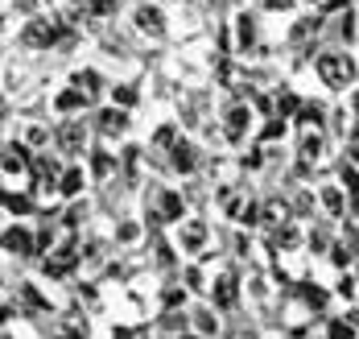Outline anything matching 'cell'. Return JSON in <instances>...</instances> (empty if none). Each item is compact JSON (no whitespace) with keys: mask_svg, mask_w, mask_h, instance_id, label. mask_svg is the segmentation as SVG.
<instances>
[{"mask_svg":"<svg viewBox=\"0 0 359 339\" xmlns=\"http://www.w3.org/2000/svg\"><path fill=\"white\" fill-rule=\"evenodd\" d=\"M219 128V141L227 145L231 153H244L248 149V141H256V133H260V116L252 108L248 100H231L215 120Z\"/></svg>","mask_w":359,"mask_h":339,"instance_id":"cell-1","label":"cell"},{"mask_svg":"<svg viewBox=\"0 0 359 339\" xmlns=\"http://www.w3.org/2000/svg\"><path fill=\"white\" fill-rule=\"evenodd\" d=\"M314 75L330 95H347L359 83V62L351 50H318L314 58Z\"/></svg>","mask_w":359,"mask_h":339,"instance_id":"cell-2","label":"cell"},{"mask_svg":"<svg viewBox=\"0 0 359 339\" xmlns=\"http://www.w3.org/2000/svg\"><path fill=\"white\" fill-rule=\"evenodd\" d=\"M67 29H71V25H67L58 13H34V17L21 21V29H17V46H21V50H34V54H50V50L62 46Z\"/></svg>","mask_w":359,"mask_h":339,"instance_id":"cell-3","label":"cell"},{"mask_svg":"<svg viewBox=\"0 0 359 339\" xmlns=\"http://www.w3.org/2000/svg\"><path fill=\"white\" fill-rule=\"evenodd\" d=\"M124 21H128V29L141 41H153L157 46V41L170 38V13L157 0H133L128 13H124Z\"/></svg>","mask_w":359,"mask_h":339,"instance_id":"cell-4","label":"cell"},{"mask_svg":"<svg viewBox=\"0 0 359 339\" xmlns=\"http://www.w3.org/2000/svg\"><path fill=\"white\" fill-rule=\"evenodd\" d=\"M91 137H95L91 116H74V120H58L54 124V149L62 153L67 161H87V153L95 149Z\"/></svg>","mask_w":359,"mask_h":339,"instance_id":"cell-5","label":"cell"},{"mask_svg":"<svg viewBox=\"0 0 359 339\" xmlns=\"http://www.w3.org/2000/svg\"><path fill=\"white\" fill-rule=\"evenodd\" d=\"M46 112L54 120H74V116H91V95L74 83H58L50 95H46Z\"/></svg>","mask_w":359,"mask_h":339,"instance_id":"cell-6","label":"cell"},{"mask_svg":"<svg viewBox=\"0 0 359 339\" xmlns=\"http://www.w3.org/2000/svg\"><path fill=\"white\" fill-rule=\"evenodd\" d=\"M174 244H178L182 257H190V261H203L207 253H211V224L203 220V215H190V220H182L174 227Z\"/></svg>","mask_w":359,"mask_h":339,"instance_id":"cell-7","label":"cell"},{"mask_svg":"<svg viewBox=\"0 0 359 339\" xmlns=\"http://www.w3.org/2000/svg\"><path fill=\"white\" fill-rule=\"evenodd\" d=\"M34 157L37 153L25 141H4V157H0V170H4V190H21L17 182H25L34 174Z\"/></svg>","mask_w":359,"mask_h":339,"instance_id":"cell-8","label":"cell"},{"mask_svg":"<svg viewBox=\"0 0 359 339\" xmlns=\"http://www.w3.org/2000/svg\"><path fill=\"white\" fill-rule=\"evenodd\" d=\"M231 46H236V58H252L260 50V21L252 8H236L231 13Z\"/></svg>","mask_w":359,"mask_h":339,"instance_id":"cell-9","label":"cell"},{"mask_svg":"<svg viewBox=\"0 0 359 339\" xmlns=\"http://www.w3.org/2000/svg\"><path fill=\"white\" fill-rule=\"evenodd\" d=\"M149 220H153V224L178 227L182 220H190V199H186L178 187H157V203H153Z\"/></svg>","mask_w":359,"mask_h":339,"instance_id":"cell-10","label":"cell"},{"mask_svg":"<svg viewBox=\"0 0 359 339\" xmlns=\"http://www.w3.org/2000/svg\"><path fill=\"white\" fill-rule=\"evenodd\" d=\"M91 124H95V137L111 145V141H124V137H128L133 112H124V108H116V104H100V108L91 112Z\"/></svg>","mask_w":359,"mask_h":339,"instance_id":"cell-11","label":"cell"},{"mask_svg":"<svg viewBox=\"0 0 359 339\" xmlns=\"http://www.w3.org/2000/svg\"><path fill=\"white\" fill-rule=\"evenodd\" d=\"M314 194H318V211L326 220H347L351 215V194H347V187L339 178H323L314 187Z\"/></svg>","mask_w":359,"mask_h":339,"instance_id":"cell-12","label":"cell"},{"mask_svg":"<svg viewBox=\"0 0 359 339\" xmlns=\"http://www.w3.org/2000/svg\"><path fill=\"white\" fill-rule=\"evenodd\" d=\"M165 166H170V174H178V178H194L198 166H203V149H198V141L186 133L178 145L165 153Z\"/></svg>","mask_w":359,"mask_h":339,"instance_id":"cell-13","label":"cell"},{"mask_svg":"<svg viewBox=\"0 0 359 339\" xmlns=\"http://www.w3.org/2000/svg\"><path fill=\"white\" fill-rule=\"evenodd\" d=\"M323 13H302V17H293L285 29V46L293 50H306V54H314V38L323 34Z\"/></svg>","mask_w":359,"mask_h":339,"instance_id":"cell-14","label":"cell"},{"mask_svg":"<svg viewBox=\"0 0 359 339\" xmlns=\"http://www.w3.org/2000/svg\"><path fill=\"white\" fill-rule=\"evenodd\" d=\"M4 253L8 257H37V232L25 220H4Z\"/></svg>","mask_w":359,"mask_h":339,"instance_id":"cell-15","label":"cell"},{"mask_svg":"<svg viewBox=\"0 0 359 339\" xmlns=\"http://www.w3.org/2000/svg\"><path fill=\"white\" fill-rule=\"evenodd\" d=\"M87 170H91V182L95 187H108L111 178H120L124 161H120V153H111L108 145H100V149L87 153Z\"/></svg>","mask_w":359,"mask_h":339,"instance_id":"cell-16","label":"cell"},{"mask_svg":"<svg viewBox=\"0 0 359 339\" xmlns=\"http://www.w3.org/2000/svg\"><path fill=\"white\" fill-rule=\"evenodd\" d=\"M326 149H330L326 128H297V161L318 166V161H326Z\"/></svg>","mask_w":359,"mask_h":339,"instance_id":"cell-17","label":"cell"},{"mask_svg":"<svg viewBox=\"0 0 359 339\" xmlns=\"http://www.w3.org/2000/svg\"><path fill=\"white\" fill-rule=\"evenodd\" d=\"M95 187L91 182V170H87V161H71L67 166V174L58 178V194H62V203H74V199H87V190Z\"/></svg>","mask_w":359,"mask_h":339,"instance_id":"cell-18","label":"cell"},{"mask_svg":"<svg viewBox=\"0 0 359 339\" xmlns=\"http://www.w3.org/2000/svg\"><path fill=\"white\" fill-rule=\"evenodd\" d=\"M182 137H186V128H182L178 116H161V120L149 128V153H170Z\"/></svg>","mask_w":359,"mask_h":339,"instance_id":"cell-19","label":"cell"},{"mask_svg":"<svg viewBox=\"0 0 359 339\" xmlns=\"http://www.w3.org/2000/svg\"><path fill=\"white\" fill-rule=\"evenodd\" d=\"M144 240H149V232H144V224L137 215H120L116 227H111V244L116 248H141Z\"/></svg>","mask_w":359,"mask_h":339,"instance_id":"cell-20","label":"cell"},{"mask_svg":"<svg viewBox=\"0 0 359 339\" xmlns=\"http://www.w3.org/2000/svg\"><path fill=\"white\" fill-rule=\"evenodd\" d=\"M211 306L215 310H236L240 306V277L219 273L215 281H211Z\"/></svg>","mask_w":359,"mask_h":339,"instance_id":"cell-21","label":"cell"},{"mask_svg":"<svg viewBox=\"0 0 359 339\" xmlns=\"http://www.w3.org/2000/svg\"><path fill=\"white\" fill-rule=\"evenodd\" d=\"M17 141H25V145H29L34 153H50V145H54V128H50V116H46V120H25Z\"/></svg>","mask_w":359,"mask_h":339,"instance_id":"cell-22","label":"cell"},{"mask_svg":"<svg viewBox=\"0 0 359 339\" xmlns=\"http://www.w3.org/2000/svg\"><path fill=\"white\" fill-rule=\"evenodd\" d=\"M289 128H293V120H281V116H273V120H260V133H256V145H264L269 153H281L285 145Z\"/></svg>","mask_w":359,"mask_h":339,"instance_id":"cell-23","label":"cell"},{"mask_svg":"<svg viewBox=\"0 0 359 339\" xmlns=\"http://www.w3.org/2000/svg\"><path fill=\"white\" fill-rule=\"evenodd\" d=\"M67 83L83 87L91 100H95V95H108V91H111V83L104 79V71H100V67H74L71 75H67Z\"/></svg>","mask_w":359,"mask_h":339,"instance_id":"cell-24","label":"cell"},{"mask_svg":"<svg viewBox=\"0 0 359 339\" xmlns=\"http://www.w3.org/2000/svg\"><path fill=\"white\" fill-rule=\"evenodd\" d=\"M37 211V199L29 190H4V220H25Z\"/></svg>","mask_w":359,"mask_h":339,"instance_id":"cell-25","label":"cell"},{"mask_svg":"<svg viewBox=\"0 0 359 339\" xmlns=\"http://www.w3.org/2000/svg\"><path fill=\"white\" fill-rule=\"evenodd\" d=\"M108 104H116V108H124V112H137V108H141V87H137V83H128V79L111 83Z\"/></svg>","mask_w":359,"mask_h":339,"instance_id":"cell-26","label":"cell"},{"mask_svg":"<svg viewBox=\"0 0 359 339\" xmlns=\"http://www.w3.org/2000/svg\"><path fill=\"white\" fill-rule=\"evenodd\" d=\"M326 261L334 265L339 273H351V269H355V261H359V253H355V244H347V236H334V244H330Z\"/></svg>","mask_w":359,"mask_h":339,"instance_id":"cell-27","label":"cell"},{"mask_svg":"<svg viewBox=\"0 0 359 339\" xmlns=\"http://www.w3.org/2000/svg\"><path fill=\"white\" fill-rule=\"evenodd\" d=\"M17 298H21L25 310H34V314H50V294H41L37 281H17Z\"/></svg>","mask_w":359,"mask_h":339,"instance_id":"cell-28","label":"cell"},{"mask_svg":"<svg viewBox=\"0 0 359 339\" xmlns=\"http://www.w3.org/2000/svg\"><path fill=\"white\" fill-rule=\"evenodd\" d=\"M289 203H293V220H314L318 215V194H314V187H297L289 194Z\"/></svg>","mask_w":359,"mask_h":339,"instance_id":"cell-29","label":"cell"},{"mask_svg":"<svg viewBox=\"0 0 359 339\" xmlns=\"http://www.w3.org/2000/svg\"><path fill=\"white\" fill-rule=\"evenodd\" d=\"M91 211H95L91 199H74V203H67V207H62V227H67V232H79V227L91 220Z\"/></svg>","mask_w":359,"mask_h":339,"instance_id":"cell-30","label":"cell"},{"mask_svg":"<svg viewBox=\"0 0 359 339\" xmlns=\"http://www.w3.org/2000/svg\"><path fill=\"white\" fill-rule=\"evenodd\" d=\"M104 261H108V244H104V240H87L83 253H79V269H83V273H100Z\"/></svg>","mask_w":359,"mask_h":339,"instance_id":"cell-31","label":"cell"},{"mask_svg":"<svg viewBox=\"0 0 359 339\" xmlns=\"http://www.w3.org/2000/svg\"><path fill=\"white\" fill-rule=\"evenodd\" d=\"M182 286H186L190 294H211V286H207V261L182 265Z\"/></svg>","mask_w":359,"mask_h":339,"instance_id":"cell-32","label":"cell"},{"mask_svg":"<svg viewBox=\"0 0 359 339\" xmlns=\"http://www.w3.org/2000/svg\"><path fill=\"white\" fill-rule=\"evenodd\" d=\"M273 95H277V116H281V120H297L302 104H306V95H297V91H293L289 83H285V87H277Z\"/></svg>","mask_w":359,"mask_h":339,"instance_id":"cell-33","label":"cell"},{"mask_svg":"<svg viewBox=\"0 0 359 339\" xmlns=\"http://www.w3.org/2000/svg\"><path fill=\"white\" fill-rule=\"evenodd\" d=\"M293 124H297V128H326V104H318V100H306Z\"/></svg>","mask_w":359,"mask_h":339,"instance_id":"cell-34","label":"cell"},{"mask_svg":"<svg viewBox=\"0 0 359 339\" xmlns=\"http://www.w3.org/2000/svg\"><path fill=\"white\" fill-rule=\"evenodd\" d=\"M190 327H194V335H219V319H215V306H198L194 314H190Z\"/></svg>","mask_w":359,"mask_h":339,"instance_id":"cell-35","label":"cell"},{"mask_svg":"<svg viewBox=\"0 0 359 339\" xmlns=\"http://www.w3.org/2000/svg\"><path fill=\"white\" fill-rule=\"evenodd\" d=\"M260 13H264V17H285V21H293V17H302L306 8H302V0H260Z\"/></svg>","mask_w":359,"mask_h":339,"instance_id":"cell-36","label":"cell"},{"mask_svg":"<svg viewBox=\"0 0 359 339\" xmlns=\"http://www.w3.org/2000/svg\"><path fill=\"white\" fill-rule=\"evenodd\" d=\"M269 161H273V157H269V149H264V145H252V149H244L240 157H236V166H240L244 174H260Z\"/></svg>","mask_w":359,"mask_h":339,"instance_id":"cell-37","label":"cell"},{"mask_svg":"<svg viewBox=\"0 0 359 339\" xmlns=\"http://www.w3.org/2000/svg\"><path fill=\"white\" fill-rule=\"evenodd\" d=\"M25 83H29V75H25V67H17L13 58L4 62V95L13 100V95H21L25 91Z\"/></svg>","mask_w":359,"mask_h":339,"instance_id":"cell-38","label":"cell"},{"mask_svg":"<svg viewBox=\"0 0 359 339\" xmlns=\"http://www.w3.org/2000/svg\"><path fill=\"white\" fill-rule=\"evenodd\" d=\"M330 21H334V34L343 41H359V13L347 8V13H339V17H330Z\"/></svg>","mask_w":359,"mask_h":339,"instance_id":"cell-39","label":"cell"},{"mask_svg":"<svg viewBox=\"0 0 359 339\" xmlns=\"http://www.w3.org/2000/svg\"><path fill=\"white\" fill-rule=\"evenodd\" d=\"M334 298H343V302L359 298V277L355 273H339V281H334Z\"/></svg>","mask_w":359,"mask_h":339,"instance_id":"cell-40","label":"cell"},{"mask_svg":"<svg viewBox=\"0 0 359 339\" xmlns=\"http://www.w3.org/2000/svg\"><path fill=\"white\" fill-rule=\"evenodd\" d=\"M326 339H359V327H351V319H326Z\"/></svg>","mask_w":359,"mask_h":339,"instance_id":"cell-41","label":"cell"},{"mask_svg":"<svg viewBox=\"0 0 359 339\" xmlns=\"http://www.w3.org/2000/svg\"><path fill=\"white\" fill-rule=\"evenodd\" d=\"M186 298H190L186 286H165V290H161V306H165V314H170V310H182Z\"/></svg>","mask_w":359,"mask_h":339,"instance_id":"cell-42","label":"cell"},{"mask_svg":"<svg viewBox=\"0 0 359 339\" xmlns=\"http://www.w3.org/2000/svg\"><path fill=\"white\" fill-rule=\"evenodd\" d=\"M302 298H306V306H310V310H323L326 302H330V294H326V290H318V286H306V290H302Z\"/></svg>","mask_w":359,"mask_h":339,"instance_id":"cell-43","label":"cell"},{"mask_svg":"<svg viewBox=\"0 0 359 339\" xmlns=\"http://www.w3.org/2000/svg\"><path fill=\"white\" fill-rule=\"evenodd\" d=\"M343 112L351 116V120H359V83L347 91V95H343Z\"/></svg>","mask_w":359,"mask_h":339,"instance_id":"cell-44","label":"cell"},{"mask_svg":"<svg viewBox=\"0 0 359 339\" xmlns=\"http://www.w3.org/2000/svg\"><path fill=\"white\" fill-rule=\"evenodd\" d=\"M248 290H252V298H269V281H264V277H260V273H252V281H248Z\"/></svg>","mask_w":359,"mask_h":339,"instance_id":"cell-45","label":"cell"},{"mask_svg":"<svg viewBox=\"0 0 359 339\" xmlns=\"http://www.w3.org/2000/svg\"><path fill=\"white\" fill-rule=\"evenodd\" d=\"M231 244H236V257H248L252 240H248V236H244V232H236V240H231Z\"/></svg>","mask_w":359,"mask_h":339,"instance_id":"cell-46","label":"cell"},{"mask_svg":"<svg viewBox=\"0 0 359 339\" xmlns=\"http://www.w3.org/2000/svg\"><path fill=\"white\" fill-rule=\"evenodd\" d=\"M326 4H330V0H302L306 13H326Z\"/></svg>","mask_w":359,"mask_h":339,"instance_id":"cell-47","label":"cell"},{"mask_svg":"<svg viewBox=\"0 0 359 339\" xmlns=\"http://www.w3.org/2000/svg\"><path fill=\"white\" fill-rule=\"evenodd\" d=\"M108 339H137V335H133V327H111Z\"/></svg>","mask_w":359,"mask_h":339,"instance_id":"cell-48","label":"cell"},{"mask_svg":"<svg viewBox=\"0 0 359 339\" xmlns=\"http://www.w3.org/2000/svg\"><path fill=\"white\" fill-rule=\"evenodd\" d=\"M347 161L359 170V141H355V145H347Z\"/></svg>","mask_w":359,"mask_h":339,"instance_id":"cell-49","label":"cell"},{"mask_svg":"<svg viewBox=\"0 0 359 339\" xmlns=\"http://www.w3.org/2000/svg\"><path fill=\"white\" fill-rule=\"evenodd\" d=\"M178 339H203V335H194V331H182V335Z\"/></svg>","mask_w":359,"mask_h":339,"instance_id":"cell-50","label":"cell"},{"mask_svg":"<svg viewBox=\"0 0 359 339\" xmlns=\"http://www.w3.org/2000/svg\"><path fill=\"white\" fill-rule=\"evenodd\" d=\"M240 339H244V335H240ZM248 339H252V335H248Z\"/></svg>","mask_w":359,"mask_h":339,"instance_id":"cell-51","label":"cell"}]
</instances>
